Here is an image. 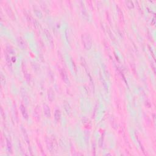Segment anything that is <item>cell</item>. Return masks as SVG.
Here are the masks:
<instances>
[{
  "label": "cell",
  "mask_w": 156,
  "mask_h": 156,
  "mask_svg": "<svg viewBox=\"0 0 156 156\" xmlns=\"http://www.w3.org/2000/svg\"><path fill=\"white\" fill-rule=\"evenodd\" d=\"M82 42L84 43V45L87 50L90 48L92 46V40L88 35L84 34L82 35Z\"/></svg>",
  "instance_id": "1"
}]
</instances>
